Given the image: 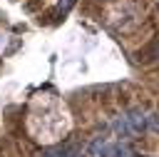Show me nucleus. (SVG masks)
<instances>
[{
	"mask_svg": "<svg viewBox=\"0 0 159 157\" xmlns=\"http://www.w3.org/2000/svg\"><path fill=\"white\" fill-rule=\"evenodd\" d=\"M127 120V125H129V130L132 132H139V130H144L147 127V117L142 115V112H132L129 117H124Z\"/></svg>",
	"mask_w": 159,
	"mask_h": 157,
	"instance_id": "1",
	"label": "nucleus"
},
{
	"mask_svg": "<svg viewBox=\"0 0 159 157\" xmlns=\"http://www.w3.org/2000/svg\"><path fill=\"white\" fill-rule=\"evenodd\" d=\"M139 57H142V60H157V57H159V40H154L144 52H139Z\"/></svg>",
	"mask_w": 159,
	"mask_h": 157,
	"instance_id": "2",
	"label": "nucleus"
},
{
	"mask_svg": "<svg viewBox=\"0 0 159 157\" xmlns=\"http://www.w3.org/2000/svg\"><path fill=\"white\" fill-rule=\"evenodd\" d=\"M112 157H134V152H132V150H129L127 145H117V147H114V155H112Z\"/></svg>",
	"mask_w": 159,
	"mask_h": 157,
	"instance_id": "3",
	"label": "nucleus"
},
{
	"mask_svg": "<svg viewBox=\"0 0 159 157\" xmlns=\"http://www.w3.org/2000/svg\"><path fill=\"white\" fill-rule=\"evenodd\" d=\"M72 5H75V0H60V5H57V12H67Z\"/></svg>",
	"mask_w": 159,
	"mask_h": 157,
	"instance_id": "4",
	"label": "nucleus"
}]
</instances>
